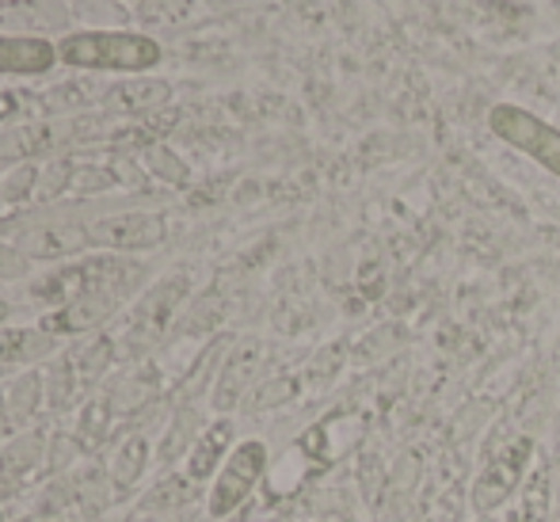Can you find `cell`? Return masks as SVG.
Instances as JSON below:
<instances>
[{"mask_svg": "<svg viewBox=\"0 0 560 522\" xmlns=\"http://www.w3.org/2000/svg\"><path fill=\"white\" fill-rule=\"evenodd\" d=\"M58 58L89 73H149L161 66V43L138 31H73L58 43Z\"/></svg>", "mask_w": 560, "mask_h": 522, "instance_id": "6da1fadb", "label": "cell"}, {"mask_svg": "<svg viewBox=\"0 0 560 522\" xmlns=\"http://www.w3.org/2000/svg\"><path fill=\"white\" fill-rule=\"evenodd\" d=\"M126 279H133V267L126 264V259L92 256V259H81V264H69V267H61V271L46 275V279H38L31 290H35L38 302L69 305V302H81V298H115L118 287H126Z\"/></svg>", "mask_w": 560, "mask_h": 522, "instance_id": "7a4b0ae2", "label": "cell"}, {"mask_svg": "<svg viewBox=\"0 0 560 522\" xmlns=\"http://www.w3.org/2000/svg\"><path fill=\"white\" fill-rule=\"evenodd\" d=\"M488 130L503 141V146L526 153L534 164L560 179V130L553 123H546L534 111L518 107V104H495L488 111Z\"/></svg>", "mask_w": 560, "mask_h": 522, "instance_id": "3957f363", "label": "cell"}, {"mask_svg": "<svg viewBox=\"0 0 560 522\" xmlns=\"http://www.w3.org/2000/svg\"><path fill=\"white\" fill-rule=\"evenodd\" d=\"M267 469V446L259 439H248L225 457L222 473H218L214 488H210V515L229 519L244 500L252 496V488L259 485Z\"/></svg>", "mask_w": 560, "mask_h": 522, "instance_id": "277c9868", "label": "cell"}, {"mask_svg": "<svg viewBox=\"0 0 560 522\" xmlns=\"http://www.w3.org/2000/svg\"><path fill=\"white\" fill-rule=\"evenodd\" d=\"M92 248H115V252H141L156 248L164 241V218L161 213H115L89 225Z\"/></svg>", "mask_w": 560, "mask_h": 522, "instance_id": "5b68a950", "label": "cell"}, {"mask_svg": "<svg viewBox=\"0 0 560 522\" xmlns=\"http://www.w3.org/2000/svg\"><path fill=\"white\" fill-rule=\"evenodd\" d=\"M526 457H530V439L511 442L508 450H500V454L492 457V465H488V469L480 473L477 488H472V496H477V508L480 511H492L495 503L508 500L511 488H515L518 477H523Z\"/></svg>", "mask_w": 560, "mask_h": 522, "instance_id": "8992f818", "label": "cell"}, {"mask_svg": "<svg viewBox=\"0 0 560 522\" xmlns=\"http://www.w3.org/2000/svg\"><path fill=\"white\" fill-rule=\"evenodd\" d=\"M58 46L38 35H0V77H43L58 66Z\"/></svg>", "mask_w": 560, "mask_h": 522, "instance_id": "52a82bcc", "label": "cell"}, {"mask_svg": "<svg viewBox=\"0 0 560 522\" xmlns=\"http://www.w3.org/2000/svg\"><path fill=\"white\" fill-rule=\"evenodd\" d=\"M15 248L27 259H66L81 256L84 248H92V236L84 225H38L20 233Z\"/></svg>", "mask_w": 560, "mask_h": 522, "instance_id": "ba28073f", "label": "cell"}, {"mask_svg": "<svg viewBox=\"0 0 560 522\" xmlns=\"http://www.w3.org/2000/svg\"><path fill=\"white\" fill-rule=\"evenodd\" d=\"M115 310V298H81V302L58 305L54 313L43 316V328L54 332V336H69V332H84L96 328L107 313Z\"/></svg>", "mask_w": 560, "mask_h": 522, "instance_id": "9c48e42d", "label": "cell"}, {"mask_svg": "<svg viewBox=\"0 0 560 522\" xmlns=\"http://www.w3.org/2000/svg\"><path fill=\"white\" fill-rule=\"evenodd\" d=\"M58 347V336L46 328H0V362H35Z\"/></svg>", "mask_w": 560, "mask_h": 522, "instance_id": "30bf717a", "label": "cell"}, {"mask_svg": "<svg viewBox=\"0 0 560 522\" xmlns=\"http://www.w3.org/2000/svg\"><path fill=\"white\" fill-rule=\"evenodd\" d=\"M229 442H233V424H229V419H218V424L210 427V431L202 434L199 442H195L191 457H187V477H191V480H207L210 473L218 469V462H222Z\"/></svg>", "mask_w": 560, "mask_h": 522, "instance_id": "8fae6325", "label": "cell"}, {"mask_svg": "<svg viewBox=\"0 0 560 522\" xmlns=\"http://www.w3.org/2000/svg\"><path fill=\"white\" fill-rule=\"evenodd\" d=\"M172 96V89L164 81H126L118 89L107 92V104L118 111H149Z\"/></svg>", "mask_w": 560, "mask_h": 522, "instance_id": "7c38bea8", "label": "cell"}, {"mask_svg": "<svg viewBox=\"0 0 560 522\" xmlns=\"http://www.w3.org/2000/svg\"><path fill=\"white\" fill-rule=\"evenodd\" d=\"M252 362H256V344H252V347H244V351H241V362L233 359V367L225 370L222 385H218V393H214V408H233V401L241 397L244 382H248V370H252Z\"/></svg>", "mask_w": 560, "mask_h": 522, "instance_id": "4fadbf2b", "label": "cell"}, {"mask_svg": "<svg viewBox=\"0 0 560 522\" xmlns=\"http://www.w3.org/2000/svg\"><path fill=\"white\" fill-rule=\"evenodd\" d=\"M149 457V442L141 439V434H130V439L122 442V450H118L115 457V480L118 485H133V480L141 477V465H145Z\"/></svg>", "mask_w": 560, "mask_h": 522, "instance_id": "5bb4252c", "label": "cell"}, {"mask_svg": "<svg viewBox=\"0 0 560 522\" xmlns=\"http://www.w3.org/2000/svg\"><path fill=\"white\" fill-rule=\"evenodd\" d=\"M27 275V256L12 244H0V279H23Z\"/></svg>", "mask_w": 560, "mask_h": 522, "instance_id": "9a60e30c", "label": "cell"}, {"mask_svg": "<svg viewBox=\"0 0 560 522\" xmlns=\"http://www.w3.org/2000/svg\"><path fill=\"white\" fill-rule=\"evenodd\" d=\"M420 522H454V503H439V508H431Z\"/></svg>", "mask_w": 560, "mask_h": 522, "instance_id": "2e32d148", "label": "cell"}, {"mask_svg": "<svg viewBox=\"0 0 560 522\" xmlns=\"http://www.w3.org/2000/svg\"><path fill=\"white\" fill-rule=\"evenodd\" d=\"M8 316H12V305H8V302H4V298H0V324H4V321H8Z\"/></svg>", "mask_w": 560, "mask_h": 522, "instance_id": "e0dca14e", "label": "cell"}]
</instances>
